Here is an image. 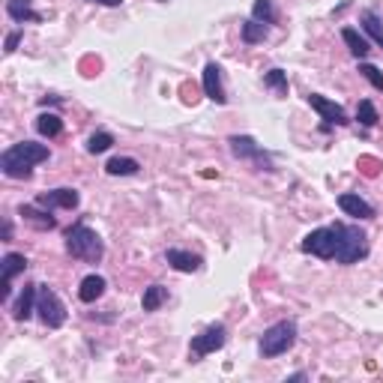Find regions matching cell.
I'll return each mask as SVG.
<instances>
[{
  "mask_svg": "<svg viewBox=\"0 0 383 383\" xmlns=\"http://www.w3.org/2000/svg\"><path fill=\"white\" fill-rule=\"evenodd\" d=\"M4 240H12V225L4 222Z\"/></svg>",
  "mask_w": 383,
  "mask_h": 383,
  "instance_id": "32",
  "label": "cell"
},
{
  "mask_svg": "<svg viewBox=\"0 0 383 383\" xmlns=\"http://www.w3.org/2000/svg\"><path fill=\"white\" fill-rule=\"evenodd\" d=\"M36 296H39V284L27 282L21 296H18V303H16V309H12V318H16V321H30L33 311H36Z\"/></svg>",
  "mask_w": 383,
  "mask_h": 383,
  "instance_id": "15",
  "label": "cell"
},
{
  "mask_svg": "<svg viewBox=\"0 0 383 383\" xmlns=\"http://www.w3.org/2000/svg\"><path fill=\"white\" fill-rule=\"evenodd\" d=\"M360 24H362V30L383 48V21L377 18V12H374V9H362V12H360Z\"/></svg>",
  "mask_w": 383,
  "mask_h": 383,
  "instance_id": "22",
  "label": "cell"
},
{
  "mask_svg": "<svg viewBox=\"0 0 383 383\" xmlns=\"http://www.w3.org/2000/svg\"><path fill=\"white\" fill-rule=\"evenodd\" d=\"M0 270H4V279H0V299H9L12 294V279L21 276L27 270V257L18 252H6L4 261H0Z\"/></svg>",
  "mask_w": 383,
  "mask_h": 383,
  "instance_id": "10",
  "label": "cell"
},
{
  "mask_svg": "<svg viewBox=\"0 0 383 383\" xmlns=\"http://www.w3.org/2000/svg\"><path fill=\"white\" fill-rule=\"evenodd\" d=\"M111 144H114L111 132H96V135H90V138H87V153L99 156V153H105V150H111Z\"/></svg>",
  "mask_w": 383,
  "mask_h": 383,
  "instance_id": "26",
  "label": "cell"
},
{
  "mask_svg": "<svg viewBox=\"0 0 383 383\" xmlns=\"http://www.w3.org/2000/svg\"><path fill=\"white\" fill-rule=\"evenodd\" d=\"M105 287H108V282L99 276V272H90V276H84L78 284V299L81 303H96V299L105 294Z\"/></svg>",
  "mask_w": 383,
  "mask_h": 383,
  "instance_id": "17",
  "label": "cell"
},
{
  "mask_svg": "<svg viewBox=\"0 0 383 383\" xmlns=\"http://www.w3.org/2000/svg\"><path fill=\"white\" fill-rule=\"evenodd\" d=\"M296 345V323L294 321H279L264 330L261 335V345H257V350H261L264 360H272V357H282V353H287Z\"/></svg>",
  "mask_w": 383,
  "mask_h": 383,
  "instance_id": "3",
  "label": "cell"
},
{
  "mask_svg": "<svg viewBox=\"0 0 383 383\" xmlns=\"http://www.w3.org/2000/svg\"><path fill=\"white\" fill-rule=\"evenodd\" d=\"M78 201H81V195L75 189H70V186H63V189H51V192H43V195L36 198V204L39 207H48V210H75L78 207Z\"/></svg>",
  "mask_w": 383,
  "mask_h": 383,
  "instance_id": "11",
  "label": "cell"
},
{
  "mask_svg": "<svg viewBox=\"0 0 383 383\" xmlns=\"http://www.w3.org/2000/svg\"><path fill=\"white\" fill-rule=\"evenodd\" d=\"M264 84L276 93V96H287V72L284 70H270L264 75Z\"/></svg>",
  "mask_w": 383,
  "mask_h": 383,
  "instance_id": "27",
  "label": "cell"
},
{
  "mask_svg": "<svg viewBox=\"0 0 383 383\" xmlns=\"http://www.w3.org/2000/svg\"><path fill=\"white\" fill-rule=\"evenodd\" d=\"M338 207L345 210L348 216H353V218H374V207L365 198H360L357 192H345V195H338Z\"/></svg>",
  "mask_w": 383,
  "mask_h": 383,
  "instance_id": "14",
  "label": "cell"
},
{
  "mask_svg": "<svg viewBox=\"0 0 383 383\" xmlns=\"http://www.w3.org/2000/svg\"><path fill=\"white\" fill-rule=\"evenodd\" d=\"M368 255V237L365 231L357 225H338V249H335V261L338 264H357Z\"/></svg>",
  "mask_w": 383,
  "mask_h": 383,
  "instance_id": "4",
  "label": "cell"
},
{
  "mask_svg": "<svg viewBox=\"0 0 383 383\" xmlns=\"http://www.w3.org/2000/svg\"><path fill=\"white\" fill-rule=\"evenodd\" d=\"M357 120L362 123V126H368V129H372V126H377V108H374V102H368V99H362L360 105H357Z\"/></svg>",
  "mask_w": 383,
  "mask_h": 383,
  "instance_id": "28",
  "label": "cell"
},
{
  "mask_svg": "<svg viewBox=\"0 0 383 383\" xmlns=\"http://www.w3.org/2000/svg\"><path fill=\"white\" fill-rule=\"evenodd\" d=\"M90 4H99V6H123V0H90Z\"/></svg>",
  "mask_w": 383,
  "mask_h": 383,
  "instance_id": "31",
  "label": "cell"
},
{
  "mask_svg": "<svg viewBox=\"0 0 383 383\" xmlns=\"http://www.w3.org/2000/svg\"><path fill=\"white\" fill-rule=\"evenodd\" d=\"M18 43H21V33H18V30L6 33V45H4V51H6V54H12V51L18 48Z\"/></svg>",
  "mask_w": 383,
  "mask_h": 383,
  "instance_id": "30",
  "label": "cell"
},
{
  "mask_svg": "<svg viewBox=\"0 0 383 383\" xmlns=\"http://www.w3.org/2000/svg\"><path fill=\"white\" fill-rule=\"evenodd\" d=\"M6 16L12 21H18V24H24V21H43V16L33 9L30 0H6Z\"/></svg>",
  "mask_w": 383,
  "mask_h": 383,
  "instance_id": "18",
  "label": "cell"
},
{
  "mask_svg": "<svg viewBox=\"0 0 383 383\" xmlns=\"http://www.w3.org/2000/svg\"><path fill=\"white\" fill-rule=\"evenodd\" d=\"M341 39H345V45L350 48L353 57L365 60L368 54H372V45H368V39H365V36L357 30V27H345V30H341Z\"/></svg>",
  "mask_w": 383,
  "mask_h": 383,
  "instance_id": "19",
  "label": "cell"
},
{
  "mask_svg": "<svg viewBox=\"0 0 383 383\" xmlns=\"http://www.w3.org/2000/svg\"><path fill=\"white\" fill-rule=\"evenodd\" d=\"M66 252H70L72 257H78V261H84V264H99L102 255H105V243L90 225L75 222L70 231H66Z\"/></svg>",
  "mask_w": 383,
  "mask_h": 383,
  "instance_id": "2",
  "label": "cell"
},
{
  "mask_svg": "<svg viewBox=\"0 0 383 383\" xmlns=\"http://www.w3.org/2000/svg\"><path fill=\"white\" fill-rule=\"evenodd\" d=\"M360 75H362V78H365L374 90H380V93H383V72L377 70L374 63H365V60H362V63H360Z\"/></svg>",
  "mask_w": 383,
  "mask_h": 383,
  "instance_id": "29",
  "label": "cell"
},
{
  "mask_svg": "<svg viewBox=\"0 0 383 383\" xmlns=\"http://www.w3.org/2000/svg\"><path fill=\"white\" fill-rule=\"evenodd\" d=\"M165 303H168V287L165 284H150V287H144V296H141V309L144 311H159Z\"/></svg>",
  "mask_w": 383,
  "mask_h": 383,
  "instance_id": "20",
  "label": "cell"
},
{
  "mask_svg": "<svg viewBox=\"0 0 383 383\" xmlns=\"http://www.w3.org/2000/svg\"><path fill=\"white\" fill-rule=\"evenodd\" d=\"M36 314L48 330H60L66 323V306L63 299L51 291L48 284H39V296H36Z\"/></svg>",
  "mask_w": 383,
  "mask_h": 383,
  "instance_id": "5",
  "label": "cell"
},
{
  "mask_svg": "<svg viewBox=\"0 0 383 383\" xmlns=\"http://www.w3.org/2000/svg\"><path fill=\"white\" fill-rule=\"evenodd\" d=\"M204 93H207V99H213L216 105H225L228 102L225 84H222V66H218V63H207V66H204Z\"/></svg>",
  "mask_w": 383,
  "mask_h": 383,
  "instance_id": "13",
  "label": "cell"
},
{
  "mask_svg": "<svg viewBox=\"0 0 383 383\" xmlns=\"http://www.w3.org/2000/svg\"><path fill=\"white\" fill-rule=\"evenodd\" d=\"M225 341H228V326H225V323H210L207 330H201L198 335H192L189 353H192V360L198 362V360H204V357H210V353L222 350Z\"/></svg>",
  "mask_w": 383,
  "mask_h": 383,
  "instance_id": "6",
  "label": "cell"
},
{
  "mask_svg": "<svg viewBox=\"0 0 383 383\" xmlns=\"http://www.w3.org/2000/svg\"><path fill=\"white\" fill-rule=\"evenodd\" d=\"M306 377H309L306 372H296V374H291V377H287V380H306Z\"/></svg>",
  "mask_w": 383,
  "mask_h": 383,
  "instance_id": "33",
  "label": "cell"
},
{
  "mask_svg": "<svg viewBox=\"0 0 383 383\" xmlns=\"http://www.w3.org/2000/svg\"><path fill=\"white\" fill-rule=\"evenodd\" d=\"M18 216L24 218L27 225H33L36 231H54V228H57V218L51 216V210L48 207H39V204H21Z\"/></svg>",
  "mask_w": 383,
  "mask_h": 383,
  "instance_id": "12",
  "label": "cell"
},
{
  "mask_svg": "<svg viewBox=\"0 0 383 383\" xmlns=\"http://www.w3.org/2000/svg\"><path fill=\"white\" fill-rule=\"evenodd\" d=\"M165 261H168L177 272H198V270L204 267L201 255H192V252H186V249H168V252H165Z\"/></svg>",
  "mask_w": 383,
  "mask_h": 383,
  "instance_id": "16",
  "label": "cell"
},
{
  "mask_svg": "<svg viewBox=\"0 0 383 383\" xmlns=\"http://www.w3.org/2000/svg\"><path fill=\"white\" fill-rule=\"evenodd\" d=\"M335 249H338V225L318 228V231H311V234L303 240V252L321 257V261H333Z\"/></svg>",
  "mask_w": 383,
  "mask_h": 383,
  "instance_id": "7",
  "label": "cell"
},
{
  "mask_svg": "<svg viewBox=\"0 0 383 383\" xmlns=\"http://www.w3.org/2000/svg\"><path fill=\"white\" fill-rule=\"evenodd\" d=\"M240 33H243V43H245V45H257V43H264L270 30H267V24H264V21L249 18V21H243Z\"/></svg>",
  "mask_w": 383,
  "mask_h": 383,
  "instance_id": "23",
  "label": "cell"
},
{
  "mask_svg": "<svg viewBox=\"0 0 383 383\" xmlns=\"http://www.w3.org/2000/svg\"><path fill=\"white\" fill-rule=\"evenodd\" d=\"M48 159V147L45 144H36V141H21V144H12L4 150L0 156V171L12 180H27L33 174V168L39 162Z\"/></svg>",
  "mask_w": 383,
  "mask_h": 383,
  "instance_id": "1",
  "label": "cell"
},
{
  "mask_svg": "<svg viewBox=\"0 0 383 383\" xmlns=\"http://www.w3.org/2000/svg\"><path fill=\"white\" fill-rule=\"evenodd\" d=\"M36 132L43 135V138H57V135L63 132V120L57 114H39L36 117Z\"/></svg>",
  "mask_w": 383,
  "mask_h": 383,
  "instance_id": "24",
  "label": "cell"
},
{
  "mask_svg": "<svg viewBox=\"0 0 383 383\" xmlns=\"http://www.w3.org/2000/svg\"><path fill=\"white\" fill-rule=\"evenodd\" d=\"M228 147L231 153H234L237 159H245V162H255L261 171H272V159L270 153H264V147L257 144L252 135H231L228 138Z\"/></svg>",
  "mask_w": 383,
  "mask_h": 383,
  "instance_id": "8",
  "label": "cell"
},
{
  "mask_svg": "<svg viewBox=\"0 0 383 383\" xmlns=\"http://www.w3.org/2000/svg\"><path fill=\"white\" fill-rule=\"evenodd\" d=\"M309 105L321 114V120L333 123V126H348L350 123L348 114H345V108H341L338 102H333V99H326V96H321V93H309Z\"/></svg>",
  "mask_w": 383,
  "mask_h": 383,
  "instance_id": "9",
  "label": "cell"
},
{
  "mask_svg": "<svg viewBox=\"0 0 383 383\" xmlns=\"http://www.w3.org/2000/svg\"><path fill=\"white\" fill-rule=\"evenodd\" d=\"M252 18H255V21H264V24H276V21H279L276 4H272V0H255Z\"/></svg>",
  "mask_w": 383,
  "mask_h": 383,
  "instance_id": "25",
  "label": "cell"
},
{
  "mask_svg": "<svg viewBox=\"0 0 383 383\" xmlns=\"http://www.w3.org/2000/svg\"><path fill=\"white\" fill-rule=\"evenodd\" d=\"M105 171L111 177H132L141 171V165H138V159H132V156H114V159H108Z\"/></svg>",
  "mask_w": 383,
  "mask_h": 383,
  "instance_id": "21",
  "label": "cell"
}]
</instances>
